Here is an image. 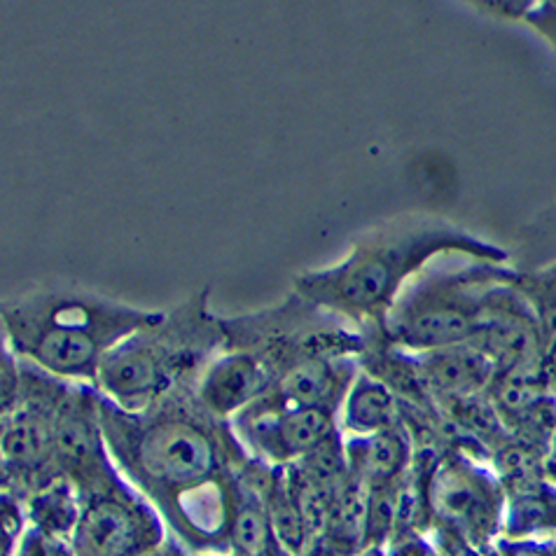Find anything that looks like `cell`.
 <instances>
[{"instance_id": "4fadbf2b", "label": "cell", "mask_w": 556, "mask_h": 556, "mask_svg": "<svg viewBox=\"0 0 556 556\" xmlns=\"http://www.w3.org/2000/svg\"><path fill=\"white\" fill-rule=\"evenodd\" d=\"M517 288L535 308L543 328L552 326L556 320V202L529 227Z\"/></svg>"}, {"instance_id": "5bb4252c", "label": "cell", "mask_w": 556, "mask_h": 556, "mask_svg": "<svg viewBox=\"0 0 556 556\" xmlns=\"http://www.w3.org/2000/svg\"><path fill=\"white\" fill-rule=\"evenodd\" d=\"M351 475L367 486L403 482L414 463V442L403 419L397 426L367 438H344Z\"/></svg>"}, {"instance_id": "cb8c5ba5", "label": "cell", "mask_w": 556, "mask_h": 556, "mask_svg": "<svg viewBox=\"0 0 556 556\" xmlns=\"http://www.w3.org/2000/svg\"><path fill=\"white\" fill-rule=\"evenodd\" d=\"M545 334H547L549 349H556V320L552 323V326H547V328H545Z\"/></svg>"}, {"instance_id": "d6986e66", "label": "cell", "mask_w": 556, "mask_h": 556, "mask_svg": "<svg viewBox=\"0 0 556 556\" xmlns=\"http://www.w3.org/2000/svg\"><path fill=\"white\" fill-rule=\"evenodd\" d=\"M496 556H552V549L533 538H505L501 535L493 543Z\"/></svg>"}, {"instance_id": "277c9868", "label": "cell", "mask_w": 556, "mask_h": 556, "mask_svg": "<svg viewBox=\"0 0 556 556\" xmlns=\"http://www.w3.org/2000/svg\"><path fill=\"white\" fill-rule=\"evenodd\" d=\"M211 290H197L154 326L134 332L101 363L94 389L119 409H152L178 386L192 383L225 349L223 318L208 308Z\"/></svg>"}, {"instance_id": "30bf717a", "label": "cell", "mask_w": 556, "mask_h": 556, "mask_svg": "<svg viewBox=\"0 0 556 556\" xmlns=\"http://www.w3.org/2000/svg\"><path fill=\"white\" fill-rule=\"evenodd\" d=\"M276 386V377L253 353L223 349L194 383L197 400L213 416L229 421Z\"/></svg>"}, {"instance_id": "5b68a950", "label": "cell", "mask_w": 556, "mask_h": 556, "mask_svg": "<svg viewBox=\"0 0 556 556\" xmlns=\"http://www.w3.org/2000/svg\"><path fill=\"white\" fill-rule=\"evenodd\" d=\"M428 267L403 290L386 318L383 337L407 353L470 344L491 314L493 290L517 278V269L463 257Z\"/></svg>"}, {"instance_id": "9a60e30c", "label": "cell", "mask_w": 556, "mask_h": 556, "mask_svg": "<svg viewBox=\"0 0 556 556\" xmlns=\"http://www.w3.org/2000/svg\"><path fill=\"white\" fill-rule=\"evenodd\" d=\"M337 424L344 438L377 435V432L400 424V400L389 386L361 369L342 409H339Z\"/></svg>"}, {"instance_id": "7c38bea8", "label": "cell", "mask_w": 556, "mask_h": 556, "mask_svg": "<svg viewBox=\"0 0 556 556\" xmlns=\"http://www.w3.org/2000/svg\"><path fill=\"white\" fill-rule=\"evenodd\" d=\"M358 375V358H316L288 369L271 393L290 407H320L339 414Z\"/></svg>"}, {"instance_id": "52a82bcc", "label": "cell", "mask_w": 556, "mask_h": 556, "mask_svg": "<svg viewBox=\"0 0 556 556\" xmlns=\"http://www.w3.org/2000/svg\"><path fill=\"white\" fill-rule=\"evenodd\" d=\"M426 501V531L438 527L466 538L472 547H484L501 538L505 519V489L491 472L468 454L446 450L438 460H414ZM424 531V533H426Z\"/></svg>"}, {"instance_id": "9c48e42d", "label": "cell", "mask_w": 556, "mask_h": 556, "mask_svg": "<svg viewBox=\"0 0 556 556\" xmlns=\"http://www.w3.org/2000/svg\"><path fill=\"white\" fill-rule=\"evenodd\" d=\"M339 414L320 407H290L271 391L229 419L251 458L290 466L339 430Z\"/></svg>"}, {"instance_id": "603a6c76", "label": "cell", "mask_w": 556, "mask_h": 556, "mask_svg": "<svg viewBox=\"0 0 556 556\" xmlns=\"http://www.w3.org/2000/svg\"><path fill=\"white\" fill-rule=\"evenodd\" d=\"M545 475L549 477L552 482H556V435L549 444V452H547V458H545Z\"/></svg>"}, {"instance_id": "3957f363", "label": "cell", "mask_w": 556, "mask_h": 556, "mask_svg": "<svg viewBox=\"0 0 556 556\" xmlns=\"http://www.w3.org/2000/svg\"><path fill=\"white\" fill-rule=\"evenodd\" d=\"M162 316L73 288L26 292L0 308L8 351L56 379L89 386L108 353Z\"/></svg>"}, {"instance_id": "ac0fdd59", "label": "cell", "mask_w": 556, "mask_h": 556, "mask_svg": "<svg viewBox=\"0 0 556 556\" xmlns=\"http://www.w3.org/2000/svg\"><path fill=\"white\" fill-rule=\"evenodd\" d=\"M386 556H440L430 540L421 531H407L391 538V543L383 547Z\"/></svg>"}, {"instance_id": "44dd1931", "label": "cell", "mask_w": 556, "mask_h": 556, "mask_svg": "<svg viewBox=\"0 0 556 556\" xmlns=\"http://www.w3.org/2000/svg\"><path fill=\"white\" fill-rule=\"evenodd\" d=\"M472 8L486 10V14H496V17L505 20H527L535 3L533 0H523V3H475Z\"/></svg>"}, {"instance_id": "7a4b0ae2", "label": "cell", "mask_w": 556, "mask_h": 556, "mask_svg": "<svg viewBox=\"0 0 556 556\" xmlns=\"http://www.w3.org/2000/svg\"><path fill=\"white\" fill-rule=\"evenodd\" d=\"M438 257H470L505 265V249L440 218H400L353 243L337 265L304 271L292 292L351 323L361 332L383 330L403 290Z\"/></svg>"}, {"instance_id": "ffe728a7", "label": "cell", "mask_w": 556, "mask_h": 556, "mask_svg": "<svg viewBox=\"0 0 556 556\" xmlns=\"http://www.w3.org/2000/svg\"><path fill=\"white\" fill-rule=\"evenodd\" d=\"M523 22L535 28V34L543 36L556 52V3H535Z\"/></svg>"}, {"instance_id": "484cf974", "label": "cell", "mask_w": 556, "mask_h": 556, "mask_svg": "<svg viewBox=\"0 0 556 556\" xmlns=\"http://www.w3.org/2000/svg\"><path fill=\"white\" fill-rule=\"evenodd\" d=\"M552 556H556V547H554V549H552Z\"/></svg>"}, {"instance_id": "7402d4cb", "label": "cell", "mask_w": 556, "mask_h": 556, "mask_svg": "<svg viewBox=\"0 0 556 556\" xmlns=\"http://www.w3.org/2000/svg\"><path fill=\"white\" fill-rule=\"evenodd\" d=\"M148 556H194V554L185 549V547L178 543V540L168 538L166 543H164L160 549H154V552H152V554H148Z\"/></svg>"}, {"instance_id": "d4e9b609", "label": "cell", "mask_w": 556, "mask_h": 556, "mask_svg": "<svg viewBox=\"0 0 556 556\" xmlns=\"http://www.w3.org/2000/svg\"><path fill=\"white\" fill-rule=\"evenodd\" d=\"M358 556H386L383 547H365Z\"/></svg>"}, {"instance_id": "ba28073f", "label": "cell", "mask_w": 556, "mask_h": 556, "mask_svg": "<svg viewBox=\"0 0 556 556\" xmlns=\"http://www.w3.org/2000/svg\"><path fill=\"white\" fill-rule=\"evenodd\" d=\"M80 501V519L71 538L75 556H148L168 540L162 515L119 470L83 491Z\"/></svg>"}, {"instance_id": "6da1fadb", "label": "cell", "mask_w": 556, "mask_h": 556, "mask_svg": "<svg viewBox=\"0 0 556 556\" xmlns=\"http://www.w3.org/2000/svg\"><path fill=\"white\" fill-rule=\"evenodd\" d=\"M194 383L141 414L99 393L101 428L119 475L154 505L178 543L194 556H229L237 482L251 454L229 421L199 403Z\"/></svg>"}, {"instance_id": "2e32d148", "label": "cell", "mask_w": 556, "mask_h": 556, "mask_svg": "<svg viewBox=\"0 0 556 556\" xmlns=\"http://www.w3.org/2000/svg\"><path fill=\"white\" fill-rule=\"evenodd\" d=\"M80 491L68 477H56L50 484H45L26 498V515L30 529L45 535L71 540L80 519Z\"/></svg>"}, {"instance_id": "8fae6325", "label": "cell", "mask_w": 556, "mask_h": 556, "mask_svg": "<svg viewBox=\"0 0 556 556\" xmlns=\"http://www.w3.org/2000/svg\"><path fill=\"white\" fill-rule=\"evenodd\" d=\"M414 358L438 409L460 403V400L489 395L491 383L498 375L496 363L472 342L452 349L414 353Z\"/></svg>"}, {"instance_id": "8992f818", "label": "cell", "mask_w": 556, "mask_h": 556, "mask_svg": "<svg viewBox=\"0 0 556 556\" xmlns=\"http://www.w3.org/2000/svg\"><path fill=\"white\" fill-rule=\"evenodd\" d=\"M225 349L249 351L281 379L288 369L316 358H361L365 334L298 292L253 314L223 318Z\"/></svg>"}, {"instance_id": "e0dca14e", "label": "cell", "mask_w": 556, "mask_h": 556, "mask_svg": "<svg viewBox=\"0 0 556 556\" xmlns=\"http://www.w3.org/2000/svg\"><path fill=\"white\" fill-rule=\"evenodd\" d=\"M505 538H533L556 527V489L545 480L505 493Z\"/></svg>"}]
</instances>
